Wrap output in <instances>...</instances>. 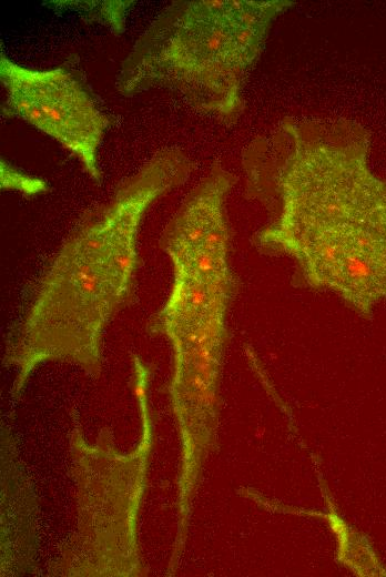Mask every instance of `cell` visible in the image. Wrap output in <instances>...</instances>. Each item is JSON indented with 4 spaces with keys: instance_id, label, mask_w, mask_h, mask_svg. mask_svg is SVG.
<instances>
[{
    "instance_id": "6",
    "label": "cell",
    "mask_w": 386,
    "mask_h": 577,
    "mask_svg": "<svg viewBox=\"0 0 386 577\" xmlns=\"http://www.w3.org/2000/svg\"><path fill=\"white\" fill-rule=\"evenodd\" d=\"M236 288L237 284L173 276L170 294L152 317L150 331L166 335L215 316L226 315Z\"/></svg>"
},
{
    "instance_id": "2",
    "label": "cell",
    "mask_w": 386,
    "mask_h": 577,
    "mask_svg": "<svg viewBox=\"0 0 386 577\" xmlns=\"http://www.w3.org/2000/svg\"><path fill=\"white\" fill-rule=\"evenodd\" d=\"M288 0H194L166 6L136 39L116 74V90L177 93L199 111L231 122L273 21Z\"/></svg>"
},
{
    "instance_id": "1",
    "label": "cell",
    "mask_w": 386,
    "mask_h": 577,
    "mask_svg": "<svg viewBox=\"0 0 386 577\" xmlns=\"http://www.w3.org/2000/svg\"><path fill=\"white\" fill-rule=\"evenodd\" d=\"M152 204L146 190L122 183L60 246L9 342L6 362L19 367L18 391L44 361L99 373L103 331L133 295L139 229Z\"/></svg>"
},
{
    "instance_id": "3",
    "label": "cell",
    "mask_w": 386,
    "mask_h": 577,
    "mask_svg": "<svg viewBox=\"0 0 386 577\" xmlns=\"http://www.w3.org/2000/svg\"><path fill=\"white\" fill-rule=\"evenodd\" d=\"M0 79L7 92L4 113L22 119L58 141L100 182L98 151L108 119L67 68L34 69L1 50Z\"/></svg>"
},
{
    "instance_id": "4",
    "label": "cell",
    "mask_w": 386,
    "mask_h": 577,
    "mask_svg": "<svg viewBox=\"0 0 386 577\" xmlns=\"http://www.w3.org/2000/svg\"><path fill=\"white\" fill-rule=\"evenodd\" d=\"M236 176L214 163L164 227L160 246L170 257L173 276L235 284L228 263L230 229L226 195Z\"/></svg>"
},
{
    "instance_id": "5",
    "label": "cell",
    "mask_w": 386,
    "mask_h": 577,
    "mask_svg": "<svg viewBox=\"0 0 386 577\" xmlns=\"http://www.w3.org/2000/svg\"><path fill=\"white\" fill-rule=\"evenodd\" d=\"M225 316L166 335L174 348L170 396L183 429L193 431L199 425L212 431L216 423L222 355L227 340Z\"/></svg>"
}]
</instances>
